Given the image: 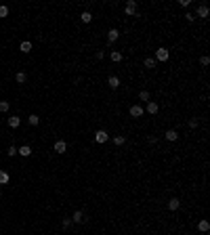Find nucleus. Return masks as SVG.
<instances>
[{
  "label": "nucleus",
  "mask_w": 210,
  "mask_h": 235,
  "mask_svg": "<svg viewBox=\"0 0 210 235\" xmlns=\"http://www.w3.org/2000/svg\"><path fill=\"white\" fill-rule=\"evenodd\" d=\"M124 13L128 15V17L137 15V2H134V0H128V2L124 4Z\"/></svg>",
  "instance_id": "1"
},
{
  "label": "nucleus",
  "mask_w": 210,
  "mask_h": 235,
  "mask_svg": "<svg viewBox=\"0 0 210 235\" xmlns=\"http://www.w3.org/2000/svg\"><path fill=\"white\" fill-rule=\"evenodd\" d=\"M168 57H170V53H168V49H164V46H160V49L155 50V59H158V61H168Z\"/></svg>",
  "instance_id": "2"
},
{
  "label": "nucleus",
  "mask_w": 210,
  "mask_h": 235,
  "mask_svg": "<svg viewBox=\"0 0 210 235\" xmlns=\"http://www.w3.org/2000/svg\"><path fill=\"white\" fill-rule=\"evenodd\" d=\"M107 138H109V134L105 130H97V134H95V141H97V143H107Z\"/></svg>",
  "instance_id": "3"
},
{
  "label": "nucleus",
  "mask_w": 210,
  "mask_h": 235,
  "mask_svg": "<svg viewBox=\"0 0 210 235\" xmlns=\"http://www.w3.org/2000/svg\"><path fill=\"white\" fill-rule=\"evenodd\" d=\"M7 124L11 126V128H19V124H21V118H17V116H11L7 120Z\"/></svg>",
  "instance_id": "4"
},
{
  "label": "nucleus",
  "mask_w": 210,
  "mask_h": 235,
  "mask_svg": "<svg viewBox=\"0 0 210 235\" xmlns=\"http://www.w3.org/2000/svg\"><path fill=\"white\" fill-rule=\"evenodd\" d=\"M208 15H210V11H208V7H206V4H200V7H197V17L206 19Z\"/></svg>",
  "instance_id": "5"
},
{
  "label": "nucleus",
  "mask_w": 210,
  "mask_h": 235,
  "mask_svg": "<svg viewBox=\"0 0 210 235\" xmlns=\"http://www.w3.org/2000/svg\"><path fill=\"white\" fill-rule=\"evenodd\" d=\"M55 151L57 153H65L67 151V143H65V141H57L55 143Z\"/></svg>",
  "instance_id": "6"
},
{
  "label": "nucleus",
  "mask_w": 210,
  "mask_h": 235,
  "mask_svg": "<svg viewBox=\"0 0 210 235\" xmlns=\"http://www.w3.org/2000/svg\"><path fill=\"white\" fill-rule=\"evenodd\" d=\"M17 153L23 155V158H29V155H32V149H29V145H23V147H17Z\"/></svg>",
  "instance_id": "7"
},
{
  "label": "nucleus",
  "mask_w": 210,
  "mask_h": 235,
  "mask_svg": "<svg viewBox=\"0 0 210 235\" xmlns=\"http://www.w3.org/2000/svg\"><path fill=\"white\" fill-rule=\"evenodd\" d=\"M130 116L133 118H141L143 116V107H141V105H133V107H130Z\"/></svg>",
  "instance_id": "8"
},
{
  "label": "nucleus",
  "mask_w": 210,
  "mask_h": 235,
  "mask_svg": "<svg viewBox=\"0 0 210 235\" xmlns=\"http://www.w3.org/2000/svg\"><path fill=\"white\" fill-rule=\"evenodd\" d=\"M179 206H181V200H179V197H170V200H168V208H170V210H179Z\"/></svg>",
  "instance_id": "9"
},
{
  "label": "nucleus",
  "mask_w": 210,
  "mask_h": 235,
  "mask_svg": "<svg viewBox=\"0 0 210 235\" xmlns=\"http://www.w3.org/2000/svg\"><path fill=\"white\" fill-rule=\"evenodd\" d=\"M74 222H86V216H84L82 210H78V212H74V218H71Z\"/></svg>",
  "instance_id": "10"
},
{
  "label": "nucleus",
  "mask_w": 210,
  "mask_h": 235,
  "mask_svg": "<svg viewBox=\"0 0 210 235\" xmlns=\"http://www.w3.org/2000/svg\"><path fill=\"white\" fill-rule=\"evenodd\" d=\"M118 38H120V32H118V29H109V32H107V40H109V42H116Z\"/></svg>",
  "instance_id": "11"
},
{
  "label": "nucleus",
  "mask_w": 210,
  "mask_h": 235,
  "mask_svg": "<svg viewBox=\"0 0 210 235\" xmlns=\"http://www.w3.org/2000/svg\"><path fill=\"white\" fill-rule=\"evenodd\" d=\"M107 84H109L112 88H118V86H120V78L118 76H109V78H107Z\"/></svg>",
  "instance_id": "12"
},
{
  "label": "nucleus",
  "mask_w": 210,
  "mask_h": 235,
  "mask_svg": "<svg viewBox=\"0 0 210 235\" xmlns=\"http://www.w3.org/2000/svg\"><path fill=\"white\" fill-rule=\"evenodd\" d=\"M197 229H200L202 233H206V231H210V222L208 221H200L197 222Z\"/></svg>",
  "instance_id": "13"
},
{
  "label": "nucleus",
  "mask_w": 210,
  "mask_h": 235,
  "mask_svg": "<svg viewBox=\"0 0 210 235\" xmlns=\"http://www.w3.org/2000/svg\"><path fill=\"white\" fill-rule=\"evenodd\" d=\"M19 49H21V53H29V50H32V42H29V40H23Z\"/></svg>",
  "instance_id": "14"
},
{
  "label": "nucleus",
  "mask_w": 210,
  "mask_h": 235,
  "mask_svg": "<svg viewBox=\"0 0 210 235\" xmlns=\"http://www.w3.org/2000/svg\"><path fill=\"white\" fill-rule=\"evenodd\" d=\"M164 137H166L168 141H176V138H179V132H176V130H166Z\"/></svg>",
  "instance_id": "15"
},
{
  "label": "nucleus",
  "mask_w": 210,
  "mask_h": 235,
  "mask_svg": "<svg viewBox=\"0 0 210 235\" xmlns=\"http://www.w3.org/2000/svg\"><path fill=\"white\" fill-rule=\"evenodd\" d=\"M8 179H11V176H8V172H7V170H0V185H7V183H8Z\"/></svg>",
  "instance_id": "16"
},
{
  "label": "nucleus",
  "mask_w": 210,
  "mask_h": 235,
  "mask_svg": "<svg viewBox=\"0 0 210 235\" xmlns=\"http://www.w3.org/2000/svg\"><path fill=\"white\" fill-rule=\"evenodd\" d=\"M147 113H158V103L149 101V103H147Z\"/></svg>",
  "instance_id": "17"
},
{
  "label": "nucleus",
  "mask_w": 210,
  "mask_h": 235,
  "mask_svg": "<svg viewBox=\"0 0 210 235\" xmlns=\"http://www.w3.org/2000/svg\"><path fill=\"white\" fill-rule=\"evenodd\" d=\"M80 19H82V23H91V21H92V15L88 13V11H84V13L80 15Z\"/></svg>",
  "instance_id": "18"
},
{
  "label": "nucleus",
  "mask_w": 210,
  "mask_h": 235,
  "mask_svg": "<svg viewBox=\"0 0 210 235\" xmlns=\"http://www.w3.org/2000/svg\"><path fill=\"white\" fill-rule=\"evenodd\" d=\"M109 59H112L113 63H118L122 61V53H118V50H112V55H109Z\"/></svg>",
  "instance_id": "19"
},
{
  "label": "nucleus",
  "mask_w": 210,
  "mask_h": 235,
  "mask_svg": "<svg viewBox=\"0 0 210 235\" xmlns=\"http://www.w3.org/2000/svg\"><path fill=\"white\" fill-rule=\"evenodd\" d=\"M29 124H32V126H38V124H40V118L36 116V113H32V116H29Z\"/></svg>",
  "instance_id": "20"
},
{
  "label": "nucleus",
  "mask_w": 210,
  "mask_h": 235,
  "mask_svg": "<svg viewBox=\"0 0 210 235\" xmlns=\"http://www.w3.org/2000/svg\"><path fill=\"white\" fill-rule=\"evenodd\" d=\"M124 141L126 138L122 137V134H118V137H113V145H124Z\"/></svg>",
  "instance_id": "21"
},
{
  "label": "nucleus",
  "mask_w": 210,
  "mask_h": 235,
  "mask_svg": "<svg viewBox=\"0 0 210 235\" xmlns=\"http://www.w3.org/2000/svg\"><path fill=\"white\" fill-rule=\"evenodd\" d=\"M15 80H17V82H19V84H23V82H25V80H28V76H25V74H23V71H19V74H17V78H15Z\"/></svg>",
  "instance_id": "22"
},
{
  "label": "nucleus",
  "mask_w": 210,
  "mask_h": 235,
  "mask_svg": "<svg viewBox=\"0 0 210 235\" xmlns=\"http://www.w3.org/2000/svg\"><path fill=\"white\" fill-rule=\"evenodd\" d=\"M139 99H141V101H147V103H149V92H147V90H141V92H139Z\"/></svg>",
  "instance_id": "23"
},
{
  "label": "nucleus",
  "mask_w": 210,
  "mask_h": 235,
  "mask_svg": "<svg viewBox=\"0 0 210 235\" xmlns=\"http://www.w3.org/2000/svg\"><path fill=\"white\" fill-rule=\"evenodd\" d=\"M7 155H8V158H13V155H17V147H15V145H11V147L7 149Z\"/></svg>",
  "instance_id": "24"
},
{
  "label": "nucleus",
  "mask_w": 210,
  "mask_h": 235,
  "mask_svg": "<svg viewBox=\"0 0 210 235\" xmlns=\"http://www.w3.org/2000/svg\"><path fill=\"white\" fill-rule=\"evenodd\" d=\"M8 107H11V105H8V101H0V111H2V113H4V111H8Z\"/></svg>",
  "instance_id": "25"
},
{
  "label": "nucleus",
  "mask_w": 210,
  "mask_h": 235,
  "mask_svg": "<svg viewBox=\"0 0 210 235\" xmlns=\"http://www.w3.org/2000/svg\"><path fill=\"white\" fill-rule=\"evenodd\" d=\"M145 67H155V59H145Z\"/></svg>",
  "instance_id": "26"
},
{
  "label": "nucleus",
  "mask_w": 210,
  "mask_h": 235,
  "mask_svg": "<svg viewBox=\"0 0 210 235\" xmlns=\"http://www.w3.org/2000/svg\"><path fill=\"white\" fill-rule=\"evenodd\" d=\"M8 15V8L7 7H0V17H7Z\"/></svg>",
  "instance_id": "27"
},
{
  "label": "nucleus",
  "mask_w": 210,
  "mask_h": 235,
  "mask_svg": "<svg viewBox=\"0 0 210 235\" xmlns=\"http://www.w3.org/2000/svg\"><path fill=\"white\" fill-rule=\"evenodd\" d=\"M189 126H191V128H196V126H197V118H191V120H189Z\"/></svg>",
  "instance_id": "28"
},
{
  "label": "nucleus",
  "mask_w": 210,
  "mask_h": 235,
  "mask_svg": "<svg viewBox=\"0 0 210 235\" xmlns=\"http://www.w3.org/2000/svg\"><path fill=\"white\" fill-rule=\"evenodd\" d=\"M71 225V218H63V229H67Z\"/></svg>",
  "instance_id": "29"
},
{
  "label": "nucleus",
  "mask_w": 210,
  "mask_h": 235,
  "mask_svg": "<svg viewBox=\"0 0 210 235\" xmlns=\"http://www.w3.org/2000/svg\"><path fill=\"white\" fill-rule=\"evenodd\" d=\"M200 63H202V65H210V59H208V57H202V59H200Z\"/></svg>",
  "instance_id": "30"
},
{
  "label": "nucleus",
  "mask_w": 210,
  "mask_h": 235,
  "mask_svg": "<svg viewBox=\"0 0 210 235\" xmlns=\"http://www.w3.org/2000/svg\"><path fill=\"white\" fill-rule=\"evenodd\" d=\"M185 19H187V21H193V19H196V15H191V13H185Z\"/></svg>",
  "instance_id": "31"
}]
</instances>
